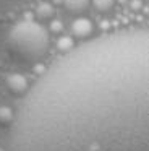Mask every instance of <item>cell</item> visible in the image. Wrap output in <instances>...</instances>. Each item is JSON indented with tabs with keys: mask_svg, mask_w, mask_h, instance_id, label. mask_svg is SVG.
<instances>
[{
	"mask_svg": "<svg viewBox=\"0 0 149 151\" xmlns=\"http://www.w3.org/2000/svg\"><path fill=\"white\" fill-rule=\"evenodd\" d=\"M8 86L13 93H24L28 81H26V78L23 75H11L8 78Z\"/></svg>",
	"mask_w": 149,
	"mask_h": 151,
	"instance_id": "cell-3",
	"label": "cell"
},
{
	"mask_svg": "<svg viewBox=\"0 0 149 151\" xmlns=\"http://www.w3.org/2000/svg\"><path fill=\"white\" fill-rule=\"evenodd\" d=\"M149 36L104 34L71 49L13 115L8 151H149Z\"/></svg>",
	"mask_w": 149,
	"mask_h": 151,
	"instance_id": "cell-1",
	"label": "cell"
},
{
	"mask_svg": "<svg viewBox=\"0 0 149 151\" xmlns=\"http://www.w3.org/2000/svg\"><path fill=\"white\" fill-rule=\"evenodd\" d=\"M37 13H39V17H41V18H49V17H50V13H52V8H49L47 5H42V7L37 10Z\"/></svg>",
	"mask_w": 149,
	"mask_h": 151,
	"instance_id": "cell-8",
	"label": "cell"
},
{
	"mask_svg": "<svg viewBox=\"0 0 149 151\" xmlns=\"http://www.w3.org/2000/svg\"><path fill=\"white\" fill-rule=\"evenodd\" d=\"M65 8L71 13H80V12H84L87 7H89L91 0H65Z\"/></svg>",
	"mask_w": 149,
	"mask_h": 151,
	"instance_id": "cell-5",
	"label": "cell"
},
{
	"mask_svg": "<svg viewBox=\"0 0 149 151\" xmlns=\"http://www.w3.org/2000/svg\"><path fill=\"white\" fill-rule=\"evenodd\" d=\"M92 5L97 10H109V8H112L113 0H92Z\"/></svg>",
	"mask_w": 149,
	"mask_h": 151,
	"instance_id": "cell-6",
	"label": "cell"
},
{
	"mask_svg": "<svg viewBox=\"0 0 149 151\" xmlns=\"http://www.w3.org/2000/svg\"><path fill=\"white\" fill-rule=\"evenodd\" d=\"M11 120H13V114L8 109H0V124L8 125V124H11Z\"/></svg>",
	"mask_w": 149,
	"mask_h": 151,
	"instance_id": "cell-7",
	"label": "cell"
},
{
	"mask_svg": "<svg viewBox=\"0 0 149 151\" xmlns=\"http://www.w3.org/2000/svg\"><path fill=\"white\" fill-rule=\"evenodd\" d=\"M73 33L76 34V36L80 37H84V36H89L91 31H92V26H91V23L87 20H84V18H81V20H76L73 23Z\"/></svg>",
	"mask_w": 149,
	"mask_h": 151,
	"instance_id": "cell-4",
	"label": "cell"
},
{
	"mask_svg": "<svg viewBox=\"0 0 149 151\" xmlns=\"http://www.w3.org/2000/svg\"><path fill=\"white\" fill-rule=\"evenodd\" d=\"M49 46L47 31L36 21H21L8 36V49L23 62H36L45 54Z\"/></svg>",
	"mask_w": 149,
	"mask_h": 151,
	"instance_id": "cell-2",
	"label": "cell"
}]
</instances>
